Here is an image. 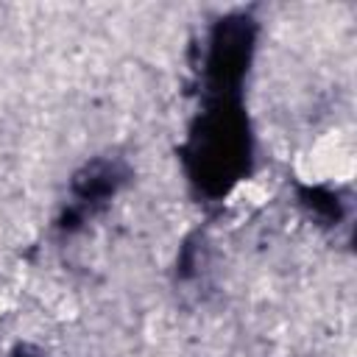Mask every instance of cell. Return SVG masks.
<instances>
[{
	"mask_svg": "<svg viewBox=\"0 0 357 357\" xmlns=\"http://www.w3.org/2000/svg\"><path fill=\"white\" fill-rule=\"evenodd\" d=\"M192 162L198 165V181H204L215 192L226 190L245 162L243 120L226 109H215V114H209L195 134Z\"/></svg>",
	"mask_w": 357,
	"mask_h": 357,
	"instance_id": "cell-1",
	"label": "cell"
}]
</instances>
